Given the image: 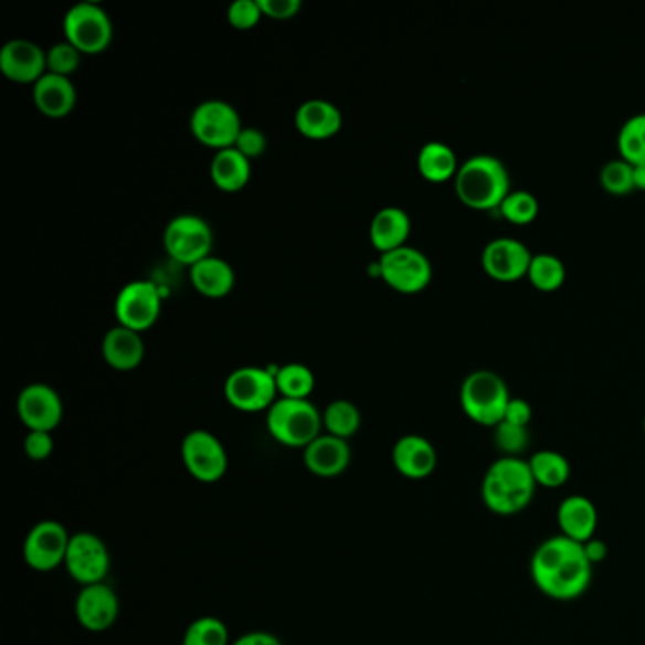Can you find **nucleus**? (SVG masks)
<instances>
[{"mask_svg":"<svg viewBox=\"0 0 645 645\" xmlns=\"http://www.w3.org/2000/svg\"><path fill=\"white\" fill-rule=\"evenodd\" d=\"M527 278L536 290L551 294L559 290L567 281V265L560 257L549 252L533 254Z\"/></svg>","mask_w":645,"mask_h":645,"instance_id":"c756f323","label":"nucleus"},{"mask_svg":"<svg viewBox=\"0 0 645 645\" xmlns=\"http://www.w3.org/2000/svg\"><path fill=\"white\" fill-rule=\"evenodd\" d=\"M583 549H585L586 559L591 560V564L602 562L607 557L606 541L599 540V538H591V540L585 541Z\"/></svg>","mask_w":645,"mask_h":645,"instance_id":"a18cd8bd","label":"nucleus"},{"mask_svg":"<svg viewBox=\"0 0 645 645\" xmlns=\"http://www.w3.org/2000/svg\"><path fill=\"white\" fill-rule=\"evenodd\" d=\"M33 99L47 118H65L76 106V87L66 76L46 73L34 84Z\"/></svg>","mask_w":645,"mask_h":645,"instance_id":"5701e85b","label":"nucleus"},{"mask_svg":"<svg viewBox=\"0 0 645 645\" xmlns=\"http://www.w3.org/2000/svg\"><path fill=\"white\" fill-rule=\"evenodd\" d=\"M103 358L110 368L118 371H131L139 368L145 358V341L139 331L116 326L108 329L103 339Z\"/></svg>","mask_w":645,"mask_h":645,"instance_id":"b1692460","label":"nucleus"},{"mask_svg":"<svg viewBox=\"0 0 645 645\" xmlns=\"http://www.w3.org/2000/svg\"><path fill=\"white\" fill-rule=\"evenodd\" d=\"M322 422L329 435L349 440L360 430L362 415H360V411H358L355 403L347 402V400H337V402L329 403L326 411H324Z\"/></svg>","mask_w":645,"mask_h":645,"instance_id":"2f4dec72","label":"nucleus"},{"mask_svg":"<svg viewBox=\"0 0 645 645\" xmlns=\"http://www.w3.org/2000/svg\"><path fill=\"white\" fill-rule=\"evenodd\" d=\"M71 536L57 520H40L23 541V559L27 567L36 572H52L65 564Z\"/></svg>","mask_w":645,"mask_h":645,"instance_id":"9b49d317","label":"nucleus"},{"mask_svg":"<svg viewBox=\"0 0 645 645\" xmlns=\"http://www.w3.org/2000/svg\"><path fill=\"white\" fill-rule=\"evenodd\" d=\"M536 487L527 461L501 456L483 477V504L496 515H517L530 506Z\"/></svg>","mask_w":645,"mask_h":645,"instance_id":"7ed1b4c3","label":"nucleus"},{"mask_svg":"<svg viewBox=\"0 0 645 645\" xmlns=\"http://www.w3.org/2000/svg\"><path fill=\"white\" fill-rule=\"evenodd\" d=\"M190 278L199 294L212 299L228 296L235 286V273L222 257H204L199 264L190 267Z\"/></svg>","mask_w":645,"mask_h":645,"instance_id":"a878e982","label":"nucleus"},{"mask_svg":"<svg viewBox=\"0 0 645 645\" xmlns=\"http://www.w3.org/2000/svg\"><path fill=\"white\" fill-rule=\"evenodd\" d=\"M278 394L290 400H309L315 390V376L304 363H286L275 369Z\"/></svg>","mask_w":645,"mask_h":645,"instance_id":"7c9ffc66","label":"nucleus"},{"mask_svg":"<svg viewBox=\"0 0 645 645\" xmlns=\"http://www.w3.org/2000/svg\"><path fill=\"white\" fill-rule=\"evenodd\" d=\"M257 2L264 15L271 20H292L302 10L299 0H257Z\"/></svg>","mask_w":645,"mask_h":645,"instance_id":"79ce46f5","label":"nucleus"},{"mask_svg":"<svg viewBox=\"0 0 645 645\" xmlns=\"http://www.w3.org/2000/svg\"><path fill=\"white\" fill-rule=\"evenodd\" d=\"M501 216L515 225L532 224L540 214V203L530 191H511L500 204Z\"/></svg>","mask_w":645,"mask_h":645,"instance_id":"72a5a7b5","label":"nucleus"},{"mask_svg":"<svg viewBox=\"0 0 645 645\" xmlns=\"http://www.w3.org/2000/svg\"><path fill=\"white\" fill-rule=\"evenodd\" d=\"M182 461L193 479L216 483L228 472V453L216 435L207 430H193L182 442Z\"/></svg>","mask_w":645,"mask_h":645,"instance_id":"ddd939ff","label":"nucleus"},{"mask_svg":"<svg viewBox=\"0 0 645 645\" xmlns=\"http://www.w3.org/2000/svg\"><path fill=\"white\" fill-rule=\"evenodd\" d=\"M322 415L309 400L281 398L267 413L269 434L286 447L307 448L320 437Z\"/></svg>","mask_w":645,"mask_h":645,"instance_id":"39448f33","label":"nucleus"},{"mask_svg":"<svg viewBox=\"0 0 645 645\" xmlns=\"http://www.w3.org/2000/svg\"><path fill=\"white\" fill-rule=\"evenodd\" d=\"M231 645H283L281 639L273 634L264 633V631H256V633H249L235 639Z\"/></svg>","mask_w":645,"mask_h":645,"instance_id":"c03bdc74","label":"nucleus"},{"mask_svg":"<svg viewBox=\"0 0 645 645\" xmlns=\"http://www.w3.org/2000/svg\"><path fill=\"white\" fill-rule=\"evenodd\" d=\"M65 567L71 578L82 586L103 583L110 572L108 547L95 533H74L66 551Z\"/></svg>","mask_w":645,"mask_h":645,"instance_id":"f8f14e48","label":"nucleus"},{"mask_svg":"<svg viewBox=\"0 0 645 645\" xmlns=\"http://www.w3.org/2000/svg\"><path fill=\"white\" fill-rule=\"evenodd\" d=\"M190 127L191 135L201 145L220 152L235 146L239 135L243 131V121L235 106L225 101L212 99L198 105L191 114Z\"/></svg>","mask_w":645,"mask_h":645,"instance_id":"423d86ee","label":"nucleus"},{"mask_svg":"<svg viewBox=\"0 0 645 645\" xmlns=\"http://www.w3.org/2000/svg\"><path fill=\"white\" fill-rule=\"evenodd\" d=\"M76 620L89 633H105L118 620L119 600L106 583L87 585L76 599Z\"/></svg>","mask_w":645,"mask_h":645,"instance_id":"a211bd4d","label":"nucleus"},{"mask_svg":"<svg viewBox=\"0 0 645 645\" xmlns=\"http://www.w3.org/2000/svg\"><path fill=\"white\" fill-rule=\"evenodd\" d=\"M82 52L71 44V42H57L53 44L46 53L47 73L60 74V76H71L74 71H78Z\"/></svg>","mask_w":645,"mask_h":645,"instance_id":"4c0bfd02","label":"nucleus"},{"mask_svg":"<svg viewBox=\"0 0 645 645\" xmlns=\"http://www.w3.org/2000/svg\"><path fill=\"white\" fill-rule=\"evenodd\" d=\"M116 318L119 326L133 329V331H145L152 328L161 313V294L158 286L150 281H135L121 288L116 297Z\"/></svg>","mask_w":645,"mask_h":645,"instance_id":"4468645a","label":"nucleus"},{"mask_svg":"<svg viewBox=\"0 0 645 645\" xmlns=\"http://www.w3.org/2000/svg\"><path fill=\"white\" fill-rule=\"evenodd\" d=\"M46 68V53L31 40H10L0 50V73L15 84H36Z\"/></svg>","mask_w":645,"mask_h":645,"instance_id":"f3484780","label":"nucleus"},{"mask_svg":"<svg viewBox=\"0 0 645 645\" xmlns=\"http://www.w3.org/2000/svg\"><path fill=\"white\" fill-rule=\"evenodd\" d=\"M233 148H237L244 158H260L267 150V137L256 127H243Z\"/></svg>","mask_w":645,"mask_h":645,"instance_id":"ea45409f","label":"nucleus"},{"mask_svg":"<svg viewBox=\"0 0 645 645\" xmlns=\"http://www.w3.org/2000/svg\"><path fill=\"white\" fill-rule=\"evenodd\" d=\"M528 466L532 472L533 482L540 487H564L572 475V466L567 456L549 448L538 451L536 455H532V458L528 461Z\"/></svg>","mask_w":645,"mask_h":645,"instance_id":"c85d7f7f","label":"nucleus"},{"mask_svg":"<svg viewBox=\"0 0 645 645\" xmlns=\"http://www.w3.org/2000/svg\"><path fill=\"white\" fill-rule=\"evenodd\" d=\"M533 585L549 599L570 602L580 599L593 580V564L583 543L567 536H551L541 541L530 560Z\"/></svg>","mask_w":645,"mask_h":645,"instance_id":"f257e3e1","label":"nucleus"},{"mask_svg":"<svg viewBox=\"0 0 645 645\" xmlns=\"http://www.w3.org/2000/svg\"><path fill=\"white\" fill-rule=\"evenodd\" d=\"M224 394L230 405L244 413L271 409L278 394L275 371L254 366L235 369L225 381Z\"/></svg>","mask_w":645,"mask_h":645,"instance_id":"6e6552de","label":"nucleus"},{"mask_svg":"<svg viewBox=\"0 0 645 645\" xmlns=\"http://www.w3.org/2000/svg\"><path fill=\"white\" fill-rule=\"evenodd\" d=\"M18 415L29 432H52L63 421V402L52 387L34 382L21 390Z\"/></svg>","mask_w":645,"mask_h":645,"instance_id":"dca6fc26","label":"nucleus"},{"mask_svg":"<svg viewBox=\"0 0 645 645\" xmlns=\"http://www.w3.org/2000/svg\"><path fill=\"white\" fill-rule=\"evenodd\" d=\"M494 445L500 451L501 456L520 458L530 445V434L528 429L501 421L498 426H494Z\"/></svg>","mask_w":645,"mask_h":645,"instance_id":"e433bc0d","label":"nucleus"},{"mask_svg":"<svg viewBox=\"0 0 645 645\" xmlns=\"http://www.w3.org/2000/svg\"><path fill=\"white\" fill-rule=\"evenodd\" d=\"M341 110L334 103L324 99L305 101L296 113L297 131L305 139L328 140L341 131Z\"/></svg>","mask_w":645,"mask_h":645,"instance_id":"4be33fe9","label":"nucleus"},{"mask_svg":"<svg viewBox=\"0 0 645 645\" xmlns=\"http://www.w3.org/2000/svg\"><path fill=\"white\" fill-rule=\"evenodd\" d=\"M251 159L244 158L237 148L220 150L211 161L212 182L228 193L243 190L251 180Z\"/></svg>","mask_w":645,"mask_h":645,"instance_id":"bb28decb","label":"nucleus"},{"mask_svg":"<svg viewBox=\"0 0 645 645\" xmlns=\"http://www.w3.org/2000/svg\"><path fill=\"white\" fill-rule=\"evenodd\" d=\"M416 167H419L421 177L432 184L447 182L451 178H455L456 172L461 169L453 148L445 142H437V140L422 146L419 158H416Z\"/></svg>","mask_w":645,"mask_h":645,"instance_id":"cd10ccee","label":"nucleus"},{"mask_svg":"<svg viewBox=\"0 0 645 645\" xmlns=\"http://www.w3.org/2000/svg\"><path fill=\"white\" fill-rule=\"evenodd\" d=\"M411 235V218L400 207H387L377 212L369 225V239L382 254L402 249Z\"/></svg>","mask_w":645,"mask_h":645,"instance_id":"393cba45","label":"nucleus"},{"mask_svg":"<svg viewBox=\"0 0 645 645\" xmlns=\"http://www.w3.org/2000/svg\"><path fill=\"white\" fill-rule=\"evenodd\" d=\"M530 421H532V408H530V403L527 400H520V398H511V402L507 403L504 422L528 429Z\"/></svg>","mask_w":645,"mask_h":645,"instance_id":"37998d69","label":"nucleus"},{"mask_svg":"<svg viewBox=\"0 0 645 645\" xmlns=\"http://www.w3.org/2000/svg\"><path fill=\"white\" fill-rule=\"evenodd\" d=\"M262 18H264V12L257 0H237L228 10L230 25L239 31H249L252 27H256Z\"/></svg>","mask_w":645,"mask_h":645,"instance_id":"58836bf2","label":"nucleus"},{"mask_svg":"<svg viewBox=\"0 0 645 645\" xmlns=\"http://www.w3.org/2000/svg\"><path fill=\"white\" fill-rule=\"evenodd\" d=\"M23 451L31 461H47L53 453L52 432H29L23 442Z\"/></svg>","mask_w":645,"mask_h":645,"instance_id":"a19ab883","label":"nucleus"},{"mask_svg":"<svg viewBox=\"0 0 645 645\" xmlns=\"http://www.w3.org/2000/svg\"><path fill=\"white\" fill-rule=\"evenodd\" d=\"M456 198L474 211L500 209L511 193V177L506 163L490 154L466 159L455 177Z\"/></svg>","mask_w":645,"mask_h":645,"instance_id":"f03ea898","label":"nucleus"},{"mask_svg":"<svg viewBox=\"0 0 645 645\" xmlns=\"http://www.w3.org/2000/svg\"><path fill=\"white\" fill-rule=\"evenodd\" d=\"M634 188L645 191V165L634 167Z\"/></svg>","mask_w":645,"mask_h":645,"instance_id":"49530a36","label":"nucleus"},{"mask_svg":"<svg viewBox=\"0 0 645 645\" xmlns=\"http://www.w3.org/2000/svg\"><path fill=\"white\" fill-rule=\"evenodd\" d=\"M509 402L511 394L506 381L494 371L477 369L462 381V411L475 424H482L487 429L498 426L504 421Z\"/></svg>","mask_w":645,"mask_h":645,"instance_id":"20e7f679","label":"nucleus"},{"mask_svg":"<svg viewBox=\"0 0 645 645\" xmlns=\"http://www.w3.org/2000/svg\"><path fill=\"white\" fill-rule=\"evenodd\" d=\"M392 462L398 474L413 482H421L434 474L437 466V453L426 437L409 434L395 442Z\"/></svg>","mask_w":645,"mask_h":645,"instance_id":"6ab92c4d","label":"nucleus"},{"mask_svg":"<svg viewBox=\"0 0 645 645\" xmlns=\"http://www.w3.org/2000/svg\"><path fill=\"white\" fill-rule=\"evenodd\" d=\"M557 520H559L560 532L567 536L570 540L578 541V543H585V541L594 538L596 528H599V511L593 501L573 494L560 501L559 511H557Z\"/></svg>","mask_w":645,"mask_h":645,"instance_id":"412c9836","label":"nucleus"},{"mask_svg":"<svg viewBox=\"0 0 645 645\" xmlns=\"http://www.w3.org/2000/svg\"><path fill=\"white\" fill-rule=\"evenodd\" d=\"M379 275L392 290L411 296L429 288L434 271L426 254L405 244L402 249L382 254Z\"/></svg>","mask_w":645,"mask_h":645,"instance_id":"9d476101","label":"nucleus"},{"mask_svg":"<svg viewBox=\"0 0 645 645\" xmlns=\"http://www.w3.org/2000/svg\"><path fill=\"white\" fill-rule=\"evenodd\" d=\"M644 434H645V419H644Z\"/></svg>","mask_w":645,"mask_h":645,"instance_id":"de8ad7c7","label":"nucleus"},{"mask_svg":"<svg viewBox=\"0 0 645 645\" xmlns=\"http://www.w3.org/2000/svg\"><path fill=\"white\" fill-rule=\"evenodd\" d=\"M212 243L214 235L211 225L195 214H180L165 228V251L178 264L190 267L199 264L204 257L211 256Z\"/></svg>","mask_w":645,"mask_h":645,"instance_id":"0eeeda50","label":"nucleus"},{"mask_svg":"<svg viewBox=\"0 0 645 645\" xmlns=\"http://www.w3.org/2000/svg\"><path fill=\"white\" fill-rule=\"evenodd\" d=\"M180 645H230V631L224 621L199 617L188 626Z\"/></svg>","mask_w":645,"mask_h":645,"instance_id":"f704fd0d","label":"nucleus"},{"mask_svg":"<svg viewBox=\"0 0 645 645\" xmlns=\"http://www.w3.org/2000/svg\"><path fill=\"white\" fill-rule=\"evenodd\" d=\"M66 42H71L82 53H101L113 42V21L95 2H80L66 12L65 21Z\"/></svg>","mask_w":645,"mask_h":645,"instance_id":"1a4fd4ad","label":"nucleus"},{"mask_svg":"<svg viewBox=\"0 0 645 645\" xmlns=\"http://www.w3.org/2000/svg\"><path fill=\"white\" fill-rule=\"evenodd\" d=\"M617 148L626 163L645 165V114L626 119L617 137Z\"/></svg>","mask_w":645,"mask_h":645,"instance_id":"473e14b6","label":"nucleus"},{"mask_svg":"<svg viewBox=\"0 0 645 645\" xmlns=\"http://www.w3.org/2000/svg\"><path fill=\"white\" fill-rule=\"evenodd\" d=\"M350 458H352V453L347 440L329 434L317 437L309 447L305 448L304 455L305 466L310 474L324 479L341 475L349 468Z\"/></svg>","mask_w":645,"mask_h":645,"instance_id":"aec40b11","label":"nucleus"},{"mask_svg":"<svg viewBox=\"0 0 645 645\" xmlns=\"http://www.w3.org/2000/svg\"><path fill=\"white\" fill-rule=\"evenodd\" d=\"M600 186L617 198L633 193L634 167L626 163L625 159H612L600 169Z\"/></svg>","mask_w":645,"mask_h":645,"instance_id":"c9c22d12","label":"nucleus"},{"mask_svg":"<svg viewBox=\"0 0 645 645\" xmlns=\"http://www.w3.org/2000/svg\"><path fill=\"white\" fill-rule=\"evenodd\" d=\"M532 252L527 244L514 237H498L488 241L483 249L482 265L488 277L498 283H515L528 275Z\"/></svg>","mask_w":645,"mask_h":645,"instance_id":"2eb2a0df","label":"nucleus"}]
</instances>
